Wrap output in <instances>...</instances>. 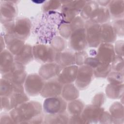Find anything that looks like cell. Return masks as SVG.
<instances>
[{
  "label": "cell",
  "instance_id": "obj_4",
  "mask_svg": "<svg viewBox=\"0 0 124 124\" xmlns=\"http://www.w3.org/2000/svg\"><path fill=\"white\" fill-rule=\"evenodd\" d=\"M67 107L66 101L58 96L46 98L43 105V110L47 114H54L65 112Z\"/></svg>",
  "mask_w": 124,
  "mask_h": 124
},
{
  "label": "cell",
  "instance_id": "obj_36",
  "mask_svg": "<svg viewBox=\"0 0 124 124\" xmlns=\"http://www.w3.org/2000/svg\"><path fill=\"white\" fill-rule=\"evenodd\" d=\"M62 1L56 0H50L46 2L43 6V11L45 12L50 11H55V10L59 9L62 5Z\"/></svg>",
  "mask_w": 124,
  "mask_h": 124
},
{
  "label": "cell",
  "instance_id": "obj_3",
  "mask_svg": "<svg viewBox=\"0 0 124 124\" xmlns=\"http://www.w3.org/2000/svg\"><path fill=\"white\" fill-rule=\"evenodd\" d=\"M87 45L90 47H96L102 43L101 37V25L91 20L85 23Z\"/></svg>",
  "mask_w": 124,
  "mask_h": 124
},
{
  "label": "cell",
  "instance_id": "obj_32",
  "mask_svg": "<svg viewBox=\"0 0 124 124\" xmlns=\"http://www.w3.org/2000/svg\"><path fill=\"white\" fill-rule=\"evenodd\" d=\"M51 47L55 51L62 52L63 51L66 46V42L62 37L56 36L51 41L50 43Z\"/></svg>",
  "mask_w": 124,
  "mask_h": 124
},
{
  "label": "cell",
  "instance_id": "obj_14",
  "mask_svg": "<svg viewBox=\"0 0 124 124\" xmlns=\"http://www.w3.org/2000/svg\"><path fill=\"white\" fill-rule=\"evenodd\" d=\"M78 69V66L74 64L66 66L62 68L57 79L62 85L72 83L76 80Z\"/></svg>",
  "mask_w": 124,
  "mask_h": 124
},
{
  "label": "cell",
  "instance_id": "obj_11",
  "mask_svg": "<svg viewBox=\"0 0 124 124\" xmlns=\"http://www.w3.org/2000/svg\"><path fill=\"white\" fill-rule=\"evenodd\" d=\"M101 62L110 64L115 57L114 47L111 44L101 43L95 56Z\"/></svg>",
  "mask_w": 124,
  "mask_h": 124
},
{
  "label": "cell",
  "instance_id": "obj_12",
  "mask_svg": "<svg viewBox=\"0 0 124 124\" xmlns=\"http://www.w3.org/2000/svg\"><path fill=\"white\" fill-rule=\"evenodd\" d=\"M104 109L94 105H90L84 108L81 114L85 124L97 123L99 121Z\"/></svg>",
  "mask_w": 124,
  "mask_h": 124
},
{
  "label": "cell",
  "instance_id": "obj_27",
  "mask_svg": "<svg viewBox=\"0 0 124 124\" xmlns=\"http://www.w3.org/2000/svg\"><path fill=\"white\" fill-rule=\"evenodd\" d=\"M29 100V97L24 92H14L10 96V100L12 109L28 101Z\"/></svg>",
  "mask_w": 124,
  "mask_h": 124
},
{
  "label": "cell",
  "instance_id": "obj_13",
  "mask_svg": "<svg viewBox=\"0 0 124 124\" xmlns=\"http://www.w3.org/2000/svg\"><path fill=\"white\" fill-rule=\"evenodd\" d=\"M62 67L56 62L45 63L42 65L39 71V75L44 80H50L58 77Z\"/></svg>",
  "mask_w": 124,
  "mask_h": 124
},
{
  "label": "cell",
  "instance_id": "obj_34",
  "mask_svg": "<svg viewBox=\"0 0 124 124\" xmlns=\"http://www.w3.org/2000/svg\"><path fill=\"white\" fill-rule=\"evenodd\" d=\"M58 32L63 38L68 39L70 38L72 33L70 23L64 22L59 27Z\"/></svg>",
  "mask_w": 124,
  "mask_h": 124
},
{
  "label": "cell",
  "instance_id": "obj_37",
  "mask_svg": "<svg viewBox=\"0 0 124 124\" xmlns=\"http://www.w3.org/2000/svg\"><path fill=\"white\" fill-rule=\"evenodd\" d=\"M75 63L79 66L82 65L84 64L85 61L88 58L87 54L84 51H78L75 53Z\"/></svg>",
  "mask_w": 124,
  "mask_h": 124
},
{
  "label": "cell",
  "instance_id": "obj_7",
  "mask_svg": "<svg viewBox=\"0 0 124 124\" xmlns=\"http://www.w3.org/2000/svg\"><path fill=\"white\" fill-rule=\"evenodd\" d=\"M69 46L77 51H82L87 45L85 26L72 31L70 37Z\"/></svg>",
  "mask_w": 124,
  "mask_h": 124
},
{
  "label": "cell",
  "instance_id": "obj_40",
  "mask_svg": "<svg viewBox=\"0 0 124 124\" xmlns=\"http://www.w3.org/2000/svg\"><path fill=\"white\" fill-rule=\"evenodd\" d=\"M104 94L102 93H99L96 94L93 101V104L98 107H100L104 101Z\"/></svg>",
  "mask_w": 124,
  "mask_h": 124
},
{
  "label": "cell",
  "instance_id": "obj_35",
  "mask_svg": "<svg viewBox=\"0 0 124 124\" xmlns=\"http://www.w3.org/2000/svg\"><path fill=\"white\" fill-rule=\"evenodd\" d=\"M123 62L124 61L123 57L119 56H115L114 59L111 62V69L114 71L123 73Z\"/></svg>",
  "mask_w": 124,
  "mask_h": 124
},
{
  "label": "cell",
  "instance_id": "obj_1",
  "mask_svg": "<svg viewBox=\"0 0 124 124\" xmlns=\"http://www.w3.org/2000/svg\"><path fill=\"white\" fill-rule=\"evenodd\" d=\"M64 22L61 13L56 11L45 12L36 30L41 43L50 44L51 40L57 36L60 26Z\"/></svg>",
  "mask_w": 124,
  "mask_h": 124
},
{
  "label": "cell",
  "instance_id": "obj_23",
  "mask_svg": "<svg viewBox=\"0 0 124 124\" xmlns=\"http://www.w3.org/2000/svg\"><path fill=\"white\" fill-rule=\"evenodd\" d=\"M108 10L110 15L113 17L121 19L124 16V1H110L109 4Z\"/></svg>",
  "mask_w": 124,
  "mask_h": 124
},
{
  "label": "cell",
  "instance_id": "obj_21",
  "mask_svg": "<svg viewBox=\"0 0 124 124\" xmlns=\"http://www.w3.org/2000/svg\"><path fill=\"white\" fill-rule=\"evenodd\" d=\"M110 18V13L108 9L106 7H98L94 12L90 20L93 22L102 25L109 20Z\"/></svg>",
  "mask_w": 124,
  "mask_h": 124
},
{
  "label": "cell",
  "instance_id": "obj_8",
  "mask_svg": "<svg viewBox=\"0 0 124 124\" xmlns=\"http://www.w3.org/2000/svg\"><path fill=\"white\" fill-rule=\"evenodd\" d=\"M93 76V69L87 65H82L78 67L75 85L79 90L86 89L90 84Z\"/></svg>",
  "mask_w": 124,
  "mask_h": 124
},
{
  "label": "cell",
  "instance_id": "obj_19",
  "mask_svg": "<svg viewBox=\"0 0 124 124\" xmlns=\"http://www.w3.org/2000/svg\"><path fill=\"white\" fill-rule=\"evenodd\" d=\"M33 58L32 48L29 45H25L21 51L15 57V61L23 65H25L31 61Z\"/></svg>",
  "mask_w": 124,
  "mask_h": 124
},
{
  "label": "cell",
  "instance_id": "obj_24",
  "mask_svg": "<svg viewBox=\"0 0 124 124\" xmlns=\"http://www.w3.org/2000/svg\"><path fill=\"white\" fill-rule=\"evenodd\" d=\"M110 114L112 119V122L116 123H123L124 111L123 105L117 102L113 103L110 107Z\"/></svg>",
  "mask_w": 124,
  "mask_h": 124
},
{
  "label": "cell",
  "instance_id": "obj_9",
  "mask_svg": "<svg viewBox=\"0 0 124 124\" xmlns=\"http://www.w3.org/2000/svg\"><path fill=\"white\" fill-rule=\"evenodd\" d=\"M31 24L30 20L26 18H20L14 22L12 34L24 40L30 34Z\"/></svg>",
  "mask_w": 124,
  "mask_h": 124
},
{
  "label": "cell",
  "instance_id": "obj_31",
  "mask_svg": "<svg viewBox=\"0 0 124 124\" xmlns=\"http://www.w3.org/2000/svg\"><path fill=\"white\" fill-rule=\"evenodd\" d=\"M0 96L10 97L14 93L12 83L7 79L2 78L0 79Z\"/></svg>",
  "mask_w": 124,
  "mask_h": 124
},
{
  "label": "cell",
  "instance_id": "obj_29",
  "mask_svg": "<svg viewBox=\"0 0 124 124\" xmlns=\"http://www.w3.org/2000/svg\"><path fill=\"white\" fill-rule=\"evenodd\" d=\"M69 119L68 115L63 112L54 114H47L44 118V121L46 123H68Z\"/></svg>",
  "mask_w": 124,
  "mask_h": 124
},
{
  "label": "cell",
  "instance_id": "obj_2",
  "mask_svg": "<svg viewBox=\"0 0 124 124\" xmlns=\"http://www.w3.org/2000/svg\"><path fill=\"white\" fill-rule=\"evenodd\" d=\"M43 107L36 101H27L11 110L10 115L14 123H41Z\"/></svg>",
  "mask_w": 124,
  "mask_h": 124
},
{
  "label": "cell",
  "instance_id": "obj_43",
  "mask_svg": "<svg viewBox=\"0 0 124 124\" xmlns=\"http://www.w3.org/2000/svg\"><path fill=\"white\" fill-rule=\"evenodd\" d=\"M3 120L2 123H14L10 115L9 116L6 114H4L0 117V121Z\"/></svg>",
  "mask_w": 124,
  "mask_h": 124
},
{
  "label": "cell",
  "instance_id": "obj_42",
  "mask_svg": "<svg viewBox=\"0 0 124 124\" xmlns=\"http://www.w3.org/2000/svg\"><path fill=\"white\" fill-rule=\"evenodd\" d=\"M123 41H118L116 42L115 47L114 48V51L116 53H117V56H121L123 57Z\"/></svg>",
  "mask_w": 124,
  "mask_h": 124
},
{
  "label": "cell",
  "instance_id": "obj_41",
  "mask_svg": "<svg viewBox=\"0 0 124 124\" xmlns=\"http://www.w3.org/2000/svg\"><path fill=\"white\" fill-rule=\"evenodd\" d=\"M69 123L76 124H84L85 121L83 120L81 114L71 115L69 119Z\"/></svg>",
  "mask_w": 124,
  "mask_h": 124
},
{
  "label": "cell",
  "instance_id": "obj_39",
  "mask_svg": "<svg viewBox=\"0 0 124 124\" xmlns=\"http://www.w3.org/2000/svg\"><path fill=\"white\" fill-rule=\"evenodd\" d=\"M1 108H3L4 110L6 111L12 110L10 100L8 97L1 96Z\"/></svg>",
  "mask_w": 124,
  "mask_h": 124
},
{
  "label": "cell",
  "instance_id": "obj_17",
  "mask_svg": "<svg viewBox=\"0 0 124 124\" xmlns=\"http://www.w3.org/2000/svg\"><path fill=\"white\" fill-rule=\"evenodd\" d=\"M101 37L102 43H113L117 37V33L113 26L108 23L101 25Z\"/></svg>",
  "mask_w": 124,
  "mask_h": 124
},
{
  "label": "cell",
  "instance_id": "obj_33",
  "mask_svg": "<svg viewBox=\"0 0 124 124\" xmlns=\"http://www.w3.org/2000/svg\"><path fill=\"white\" fill-rule=\"evenodd\" d=\"M108 80L111 84H121L124 82L123 73L113 71L110 72L107 76Z\"/></svg>",
  "mask_w": 124,
  "mask_h": 124
},
{
  "label": "cell",
  "instance_id": "obj_30",
  "mask_svg": "<svg viewBox=\"0 0 124 124\" xmlns=\"http://www.w3.org/2000/svg\"><path fill=\"white\" fill-rule=\"evenodd\" d=\"M111 70V65L108 63L100 62L93 69V75L98 78H105L108 76Z\"/></svg>",
  "mask_w": 124,
  "mask_h": 124
},
{
  "label": "cell",
  "instance_id": "obj_26",
  "mask_svg": "<svg viewBox=\"0 0 124 124\" xmlns=\"http://www.w3.org/2000/svg\"><path fill=\"white\" fill-rule=\"evenodd\" d=\"M123 84H114L110 83L106 88V93L108 97L111 99H118L123 95Z\"/></svg>",
  "mask_w": 124,
  "mask_h": 124
},
{
  "label": "cell",
  "instance_id": "obj_20",
  "mask_svg": "<svg viewBox=\"0 0 124 124\" xmlns=\"http://www.w3.org/2000/svg\"><path fill=\"white\" fill-rule=\"evenodd\" d=\"M55 62L62 68L75 63V55L70 52H60L57 53Z\"/></svg>",
  "mask_w": 124,
  "mask_h": 124
},
{
  "label": "cell",
  "instance_id": "obj_15",
  "mask_svg": "<svg viewBox=\"0 0 124 124\" xmlns=\"http://www.w3.org/2000/svg\"><path fill=\"white\" fill-rule=\"evenodd\" d=\"M3 37L8 50L13 55H17L25 46L24 40L16 37L12 34H4Z\"/></svg>",
  "mask_w": 124,
  "mask_h": 124
},
{
  "label": "cell",
  "instance_id": "obj_22",
  "mask_svg": "<svg viewBox=\"0 0 124 124\" xmlns=\"http://www.w3.org/2000/svg\"><path fill=\"white\" fill-rule=\"evenodd\" d=\"M62 97L66 101L70 102L76 99L79 96V91L76 85L72 83L64 85L62 91Z\"/></svg>",
  "mask_w": 124,
  "mask_h": 124
},
{
  "label": "cell",
  "instance_id": "obj_44",
  "mask_svg": "<svg viewBox=\"0 0 124 124\" xmlns=\"http://www.w3.org/2000/svg\"><path fill=\"white\" fill-rule=\"evenodd\" d=\"M110 1H104V0H99V1H97L96 2L97 3H98L99 4L101 5L102 6V7H105L107 6H108L109 3H110Z\"/></svg>",
  "mask_w": 124,
  "mask_h": 124
},
{
  "label": "cell",
  "instance_id": "obj_6",
  "mask_svg": "<svg viewBox=\"0 0 124 124\" xmlns=\"http://www.w3.org/2000/svg\"><path fill=\"white\" fill-rule=\"evenodd\" d=\"M33 57L38 61L43 63L55 62L56 51L51 47L45 44H39L32 47Z\"/></svg>",
  "mask_w": 124,
  "mask_h": 124
},
{
  "label": "cell",
  "instance_id": "obj_10",
  "mask_svg": "<svg viewBox=\"0 0 124 124\" xmlns=\"http://www.w3.org/2000/svg\"><path fill=\"white\" fill-rule=\"evenodd\" d=\"M62 87L63 85L57 78H53L45 82L40 94L45 98L58 96L62 93Z\"/></svg>",
  "mask_w": 124,
  "mask_h": 124
},
{
  "label": "cell",
  "instance_id": "obj_25",
  "mask_svg": "<svg viewBox=\"0 0 124 124\" xmlns=\"http://www.w3.org/2000/svg\"><path fill=\"white\" fill-rule=\"evenodd\" d=\"M99 7L96 1H88L80 12L81 17L84 20H89L94 12Z\"/></svg>",
  "mask_w": 124,
  "mask_h": 124
},
{
  "label": "cell",
  "instance_id": "obj_18",
  "mask_svg": "<svg viewBox=\"0 0 124 124\" xmlns=\"http://www.w3.org/2000/svg\"><path fill=\"white\" fill-rule=\"evenodd\" d=\"M13 55L8 50L4 49L0 53V72L3 75L8 73L14 62Z\"/></svg>",
  "mask_w": 124,
  "mask_h": 124
},
{
  "label": "cell",
  "instance_id": "obj_28",
  "mask_svg": "<svg viewBox=\"0 0 124 124\" xmlns=\"http://www.w3.org/2000/svg\"><path fill=\"white\" fill-rule=\"evenodd\" d=\"M84 108V104L80 99L70 101L67 105V109L71 115L81 114Z\"/></svg>",
  "mask_w": 124,
  "mask_h": 124
},
{
  "label": "cell",
  "instance_id": "obj_16",
  "mask_svg": "<svg viewBox=\"0 0 124 124\" xmlns=\"http://www.w3.org/2000/svg\"><path fill=\"white\" fill-rule=\"evenodd\" d=\"M16 14V7L11 1H5L0 5L1 22L4 24L13 21Z\"/></svg>",
  "mask_w": 124,
  "mask_h": 124
},
{
  "label": "cell",
  "instance_id": "obj_38",
  "mask_svg": "<svg viewBox=\"0 0 124 124\" xmlns=\"http://www.w3.org/2000/svg\"><path fill=\"white\" fill-rule=\"evenodd\" d=\"M113 26L116 31L117 35L123 36L124 34L123 19H118L116 20L114 22Z\"/></svg>",
  "mask_w": 124,
  "mask_h": 124
},
{
  "label": "cell",
  "instance_id": "obj_5",
  "mask_svg": "<svg viewBox=\"0 0 124 124\" xmlns=\"http://www.w3.org/2000/svg\"><path fill=\"white\" fill-rule=\"evenodd\" d=\"M45 84L44 79L38 74H31L27 76L24 84V90L30 96L41 93Z\"/></svg>",
  "mask_w": 124,
  "mask_h": 124
}]
</instances>
